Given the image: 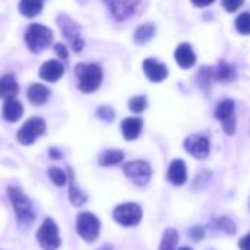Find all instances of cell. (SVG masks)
<instances>
[{"mask_svg": "<svg viewBox=\"0 0 250 250\" xmlns=\"http://www.w3.org/2000/svg\"><path fill=\"white\" fill-rule=\"evenodd\" d=\"M64 73V67L57 60H48L40 67V78L45 82H57Z\"/></svg>", "mask_w": 250, "mask_h": 250, "instance_id": "7c38bea8", "label": "cell"}, {"mask_svg": "<svg viewBox=\"0 0 250 250\" xmlns=\"http://www.w3.org/2000/svg\"><path fill=\"white\" fill-rule=\"evenodd\" d=\"M50 98V89L42 83H32L28 88V100L34 105H42Z\"/></svg>", "mask_w": 250, "mask_h": 250, "instance_id": "ac0fdd59", "label": "cell"}, {"mask_svg": "<svg viewBox=\"0 0 250 250\" xmlns=\"http://www.w3.org/2000/svg\"><path fill=\"white\" fill-rule=\"evenodd\" d=\"M37 240L42 250H57L62 245L59 227L51 218H45L37 231Z\"/></svg>", "mask_w": 250, "mask_h": 250, "instance_id": "277c9868", "label": "cell"}, {"mask_svg": "<svg viewBox=\"0 0 250 250\" xmlns=\"http://www.w3.org/2000/svg\"><path fill=\"white\" fill-rule=\"evenodd\" d=\"M179 250H192V249H189V248H182V249H179Z\"/></svg>", "mask_w": 250, "mask_h": 250, "instance_id": "60d3db41", "label": "cell"}, {"mask_svg": "<svg viewBox=\"0 0 250 250\" xmlns=\"http://www.w3.org/2000/svg\"><path fill=\"white\" fill-rule=\"evenodd\" d=\"M23 114V105L16 98H9L3 104V119L9 123H16Z\"/></svg>", "mask_w": 250, "mask_h": 250, "instance_id": "2e32d148", "label": "cell"}, {"mask_svg": "<svg viewBox=\"0 0 250 250\" xmlns=\"http://www.w3.org/2000/svg\"><path fill=\"white\" fill-rule=\"evenodd\" d=\"M214 76L215 81L227 83L236 79V70L233 69L231 64L226 63V62H220L217 67H214Z\"/></svg>", "mask_w": 250, "mask_h": 250, "instance_id": "44dd1931", "label": "cell"}, {"mask_svg": "<svg viewBox=\"0 0 250 250\" xmlns=\"http://www.w3.org/2000/svg\"><path fill=\"white\" fill-rule=\"evenodd\" d=\"M243 3H245V0H223V6L229 12H236L239 7H242Z\"/></svg>", "mask_w": 250, "mask_h": 250, "instance_id": "e575fe53", "label": "cell"}, {"mask_svg": "<svg viewBox=\"0 0 250 250\" xmlns=\"http://www.w3.org/2000/svg\"><path fill=\"white\" fill-rule=\"evenodd\" d=\"M48 177H50V180H51L56 186H59V188L64 186L66 182H67L66 173H64L62 168H59V167H50V168H48Z\"/></svg>", "mask_w": 250, "mask_h": 250, "instance_id": "83f0119b", "label": "cell"}, {"mask_svg": "<svg viewBox=\"0 0 250 250\" xmlns=\"http://www.w3.org/2000/svg\"><path fill=\"white\" fill-rule=\"evenodd\" d=\"M236 122H237V120H236V114L231 116L230 119L221 122V123H223V129H224V132H226L227 135H234V133H236V125H237Z\"/></svg>", "mask_w": 250, "mask_h": 250, "instance_id": "d6a6232c", "label": "cell"}, {"mask_svg": "<svg viewBox=\"0 0 250 250\" xmlns=\"http://www.w3.org/2000/svg\"><path fill=\"white\" fill-rule=\"evenodd\" d=\"M215 82V76H214V67L211 66H207V67H202L199 70V75H198V83L208 89L211 86V83Z\"/></svg>", "mask_w": 250, "mask_h": 250, "instance_id": "4316f807", "label": "cell"}, {"mask_svg": "<svg viewBox=\"0 0 250 250\" xmlns=\"http://www.w3.org/2000/svg\"><path fill=\"white\" fill-rule=\"evenodd\" d=\"M215 0H192V3L195 4V6H198V7H207V6H209V4H212Z\"/></svg>", "mask_w": 250, "mask_h": 250, "instance_id": "f35d334b", "label": "cell"}, {"mask_svg": "<svg viewBox=\"0 0 250 250\" xmlns=\"http://www.w3.org/2000/svg\"><path fill=\"white\" fill-rule=\"evenodd\" d=\"M144 72H145L146 78L152 82H161L168 75L167 67L163 63L157 62L155 59H146L144 62Z\"/></svg>", "mask_w": 250, "mask_h": 250, "instance_id": "4fadbf2b", "label": "cell"}, {"mask_svg": "<svg viewBox=\"0 0 250 250\" xmlns=\"http://www.w3.org/2000/svg\"><path fill=\"white\" fill-rule=\"evenodd\" d=\"M239 248L242 250H250V233L249 234H246L245 237H242L240 239V242H239Z\"/></svg>", "mask_w": 250, "mask_h": 250, "instance_id": "8d00e7d4", "label": "cell"}, {"mask_svg": "<svg viewBox=\"0 0 250 250\" xmlns=\"http://www.w3.org/2000/svg\"><path fill=\"white\" fill-rule=\"evenodd\" d=\"M97 116L101 119V120H105V122H113L114 117H116V113L111 107L108 105H101L98 110H97Z\"/></svg>", "mask_w": 250, "mask_h": 250, "instance_id": "1f68e13d", "label": "cell"}, {"mask_svg": "<svg viewBox=\"0 0 250 250\" xmlns=\"http://www.w3.org/2000/svg\"><path fill=\"white\" fill-rule=\"evenodd\" d=\"M234 101L233 100H224L218 104L217 110H215V117L220 122H224L227 119H230L231 116H234Z\"/></svg>", "mask_w": 250, "mask_h": 250, "instance_id": "d4e9b609", "label": "cell"}, {"mask_svg": "<svg viewBox=\"0 0 250 250\" xmlns=\"http://www.w3.org/2000/svg\"><path fill=\"white\" fill-rule=\"evenodd\" d=\"M125 158L123 151L120 149H107L103 151L98 157V164L101 167H110V166H116L119 163H122Z\"/></svg>", "mask_w": 250, "mask_h": 250, "instance_id": "7402d4cb", "label": "cell"}, {"mask_svg": "<svg viewBox=\"0 0 250 250\" xmlns=\"http://www.w3.org/2000/svg\"><path fill=\"white\" fill-rule=\"evenodd\" d=\"M75 73L78 76V86L82 92L89 94L100 88L103 81V70L98 64L94 63H78L75 67Z\"/></svg>", "mask_w": 250, "mask_h": 250, "instance_id": "7a4b0ae2", "label": "cell"}, {"mask_svg": "<svg viewBox=\"0 0 250 250\" xmlns=\"http://www.w3.org/2000/svg\"><path fill=\"white\" fill-rule=\"evenodd\" d=\"M44 7V0H21L19 1V12L26 18H34L40 15Z\"/></svg>", "mask_w": 250, "mask_h": 250, "instance_id": "603a6c76", "label": "cell"}, {"mask_svg": "<svg viewBox=\"0 0 250 250\" xmlns=\"http://www.w3.org/2000/svg\"><path fill=\"white\" fill-rule=\"evenodd\" d=\"M44 132H45V122L41 117H31L18 130V142L26 146L32 145L37 141V138H40Z\"/></svg>", "mask_w": 250, "mask_h": 250, "instance_id": "52a82bcc", "label": "cell"}, {"mask_svg": "<svg viewBox=\"0 0 250 250\" xmlns=\"http://www.w3.org/2000/svg\"><path fill=\"white\" fill-rule=\"evenodd\" d=\"M204 236H205V229H204V227H199V226H198V227H193V229L189 230V237H190L192 240H195V242L202 240Z\"/></svg>", "mask_w": 250, "mask_h": 250, "instance_id": "836d02e7", "label": "cell"}, {"mask_svg": "<svg viewBox=\"0 0 250 250\" xmlns=\"http://www.w3.org/2000/svg\"><path fill=\"white\" fill-rule=\"evenodd\" d=\"M103 1L107 4L108 10L111 12L116 21H125L130 18L141 3V0H103Z\"/></svg>", "mask_w": 250, "mask_h": 250, "instance_id": "30bf717a", "label": "cell"}, {"mask_svg": "<svg viewBox=\"0 0 250 250\" xmlns=\"http://www.w3.org/2000/svg\"><path fill=\"white\" fill-rule=\"evenodd\" d=\"M144 122L138 117H127L122 122V133L126 141H135L142 132Z\"/></svg>", "mask_w": 250, "mask_h": 250, "instance_id": "e0dca14e", "label": "cell"}, {"mask_svg": "<svg viewBox=\"0 0 250 250\" xmlns=\"http://www.w3.org/2000/svg\"><path fill=\"white\" fill-rule=\"evenodd\" d=\"M48 155H50V158H51V160H60V158L63 157L62 151H60V149H57V148H50Z\"/></svg>", "mask_w": 250, "mask_h": 250, "instance_id": "74e56055", "label": "cell"}, {"mask_svg": "<svg viewBox=\"0 0 250 250\" xmlns=\"http://www.w3.org/2000/svg\"><path fill=\"white\" fill-rule=\"evenodd\" d=\"M179 240V234L174 229H167L163 234L161 243H160V249L158 250H174L176 245Z\"/></svg>", "mask_w": 250, "mask_h": 250, "instance_id": "484cf974", "label": "cell"}, {"mask_svg": "<svg viewBox=\"0 0 250 250\" xmlns=\"http://www.w3.org/2000/svg\"><path fill=\"white\" fill-rule=\"evenodd\" d=\"M154 34H155V26L151 25V23H145V25H141L136 29V32L133 35V40H135L136 44H145L154 37Z\"/></svg>", "mask_w": 250, "mask_h": 250, "instance_id": "cb8c5ba5", "label": "cell"}, {"mask_svg": "<svg viewBox=\"0 0 250 250\" xmlns=\"http://www.w3.org/2000/svg\"><path fill=\"white\" fill-rule=\"evenodd\" d=\"M167 179L170 183H173L174 186H182L186 183L188 180V168L185 161L182 160H174L168 170H167Z\"/></svg>", "mask_w": 250, "mask_h": 250, "instance_id": "5bb4252c", "label": "cell"}, {"mask_svg": "<svg viewBox=\"0 0 250 250\" xmlns=\"http://www.w3.org/2000/svg\"><path fill=\"white\" fill-rule=\"evenodd\" d=\"M18 91H19V85L13 75L7 73L0 78V98L3 100L15 98L18 95Z\"/></svg>", "mask_w": 250, "mask_h": 250, "instance_id": "ffe728a7", "label": "cell"}, {"mask_svg": "<svg viewBox=\"0 0 250 250\" xmlns=\"http://www.w3.org/2000/svg\"><path fill=\"white\" fill-rule=\"evenodd\" d=\"M7 195H9V199L12 202V207H13L19 227L21 229L29 227L35 221V217H37L32 201L23 193L22 189H19L16 186H9Z\"/></svg>", "mask_w": 250, "mask_h": 250, "instance_id": "6da1fadb", "label": "cell"}, {"mask_svg": "<svg viewBox=\"0 0 250 250\" xmlns=\"http://www.w3.org/2000/svg\"><path fill=\"white\" fill-rule=\"evenodd\" d=\"M98 250H114V248H113L111 245H104L103 248H100Z\"/></svg>", "mask_w": 250, "mask_h": 250, "instance_id": "ab89813d", "label": "cell"}, {"mask_svg": "<svg viewBox=\"0 0 250 250\" xmlns=\"http://www.w3.org/2000/svg\"><path fill=\"white\" fill-rule=\"evenodd\" d=\"M100 220L91 212H81L76 218V233L86 242L92 243L100 236Z\"/></svg>", "mask_w": 250, "mask_h": 250, "instance_id": "5b68a950", "label": "cell"}, {"mask_svg": "<svg viewBox=\"0 0 250 250\" xmlns=\"http://www.w3.org/2000/svg\"><path fill=\"white\" fill-rule=\"evenodd\" d=\"M174 57H176V62L180 67L183 69H189L195 64L196 62V56L192 50V47L188 44V42H183L180 44L176 51H174Z\"/></svg>", "mask_w": 250, "mask_h": 250, "instance_id": "9a60e30c", "label": "cell"}, {"mask_svg": "<svg viewBox=\"0 0 250 250\" xmlns=\"http://www.w3.org/2000/svg\"><path fill=\"white\" fill-rule=\"evenodd\" d=\"M146 97L144 95H138V97H133L129 100V108L133 111V113H142L145 108H146Z\"/></svg>", "mask_w": 250, "mask_h": 250, "instance_id": "f546056e", "label": "cell"}, {"mask_svg": "<svg viewBox=\"0 0 250 250\" xmlns=\"http://www.w3.org/2000/svg\"><path fill=\"white\" fill-rule=\"evenodd\" d=\"M57 25L62 29L63 35L66 37V40L69 41V44L72 45L73 51H81L83 48V40L81 35V29L78 26V23H75L67 15L60 13L57 16Z\"/></svg>", "mask_w": 250, "mask_h": 250, "instance_id": "ba28073f", "label": "cell"}, {"mask_svg": "<svg viewBox=\"0 0 250 250\" xmlns=\"http://www.w3.org/2000/svg\"><path fill=\"white\" fill-rule=\"evenodd\" d=\"M123 173L129 180H132L138 186H146L152 176L151 166L146 161H141V160L125 164Z\"/></svg>", "mask_w": 250, "mask_h": 250, "instance_id": "9c48e42d", "label": "cell"}, {"mask_svg": "<svg viewBox=\"0 0 250 250\" xmlns=\"http://www.w3.org/2000/svg\"><path fill=\"white\" fill-rule=\"evenodd\" d=\"M54 53H56L57 57H60L62 60H67V57H69V50H67V47H66L64 44H62V42H57V44L54 45Z\"/></svg>", "mask_w": 250, "mask_h": 250, "instance_id": "d590c367", "label": "cell"}, {"mask_svg": "<svg viewBox=\"0 0 250 250\" xmlns=\"http://www.w3.org/2000/svg\"><path fill=\"white\" fill-rule=\"evenodd\" d=\"M67 170H69V201L72 202L73 207H82L88 201V196L86 193H83V190H81V188H78L72 168L67 167Z\"/></svg>", "mask_w": 250, "mask_h": 250, "instance_id": "d6986e66", "label": "cell"}, {"mask_svg": "<svg viewBox=\"0 0 250 250\" xmlns=\"http://www.w3.org/2000/svg\"><path fill=\"white\" fill-rule=\"evenodd\" d=\"M236 29L243 34V35H249L250 34V13H242L237 19H236Z\"/></svg>", "mask_w": 250, "mask_h": 250, "instance_id": "f1b7e54d", "label": "cell"}, {"mask_svg": "<svg viewBox=\"0 0 250 250\" xmlns=\"http://www.w3.org/2000/svg\"><path fill=\"white\" fill-rule=\"evenodd\" d=\"M217 227H218V230H221V231H224L227 234H234L236 233V224L229 217H223V218L217 220Z\"/></svg>", "mask_w": 250, "mask_h": 250, "instance_id": "4dcf8cb0", "label": "cell"}, {"mask_svg": "<svg viewBox=\"0 0 250 250\" xmlns=\"http://www.w3.org/2000/svg\"><path fill=\"white\" fill-rule=\"evenodd\" d=\"M113 218L123 227H135L142 220V208L133 202L122 204L114 208Z\"/></svg>", "mask_w": 250, "mask_h": 250, "instance_id": "8992f818", "label": "cell"}, {"mask_svg": "<svg viewBox=\"0 0 250 250\" xmlns=\"http://www.w3.org/2000/svg\"><path fill=\"white\" fill-rule=\"evenodd\" d=\"M185 148L192 157H195L198 160H204L209 154V141L207 136L196 133V135L189 136L185 141Z\"/></svg>", "mask_w": 250, "mask_h": 250, "instance_id": "8fae6325", "label": "cell"}, {"mask_svg": "<svg viewBox=\"0 0 250 250\" xmlns=\"http://www.w3.org/2000/svg\"><path fill=\"white\" fill-rule=\"evenodd\" d=\"M53 41V32L50 28L40 25V23H32L28 26L25 32V42L29 51L32 53H41L45 50Z\"/></svg>", "mask_w": 250, "mask_h": 250, "instance_id": "3957f363", "label": "cell"}]
</instances>
